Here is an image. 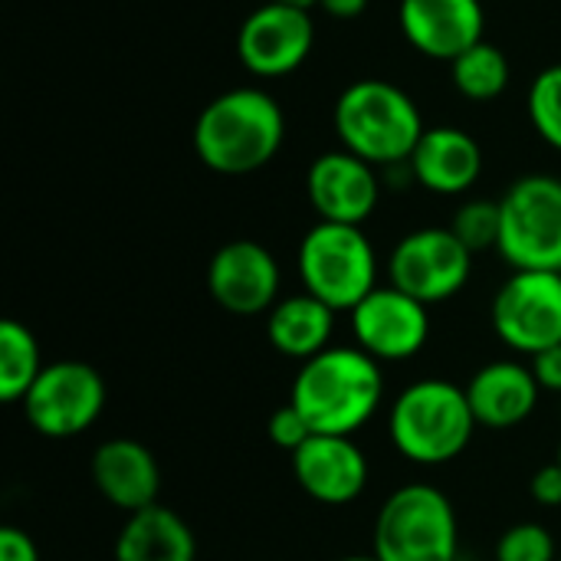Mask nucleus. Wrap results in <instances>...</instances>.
Wrapping results in <instances>:
<instances>
[{"instance_id": "423d86ee", "label": "nucleus", "mask_w": 561, "mask_h": 561, "mask_svg": "<svg viewBox=\"0 0 561 561\" xmlns=\"http://www.w3.org/2000/svg\"><path fill=\"white\" fill-rule=\"evenodd\" d=\"M299 279L302 289L332 306L352 312L368 293L378 289V253L362 227L319 220L299 243Z\"/></svg>"}, {"instance_id": "393cba45", "label": "nucleus", "mask_w": 561, "mask_h": 561, "mask_svg": "<svg viewBox=\"0 0 561 561\" xmlns=\"http://www.w3.org/2000/svg\"><path fill=\"white\" fill-rule=\"evenodd\" d=\"M500 201L490 197H473L467 204H460V210L454 214L450 230L457 233V240L477 256L483 250H496L500 247Z\"/></svg>"}, {"instance_id": "39448f33", "label": "nucleus", "mask_w": 561, "mask_h": 561, "mask_svg": "<svg viewBox=\"0 0 561 561\" xmlns=\"http://www.w3.org/2000/svg\"><path fill=\"white\" fill-rule=\"evenodd\" d=\"M371 552L381 561H457L460 523L450 496L431 483L394 490L378 510Z\"/></svg>"}, {"instance_id": "412c9836", "label": "nucleus", "mask_w": 561, "mask_h": 561, "mask_svg": "<svg viewBox=\"0 0 561 561\" xmlns=\"http://www.w3.org/2000/svg\"><path fill=\"white\" fill-rule=\"evenodd\" d=\"M115 561H197V539L174 510L154 503L125 516L115 539Z\"/></svg>"}, {"instance_id": "cd10ccee", "label": "nucleus", "mask_w": 561, "mask_h": 561, "mask_svg": "<svg viewBox=\"0 0 561 561\" xmlns=\"http://www.w3.org/2000/svg\"><path fill=\"white\" fill-rule=\"evenodd\" d=\"M529 490H533V500L539 503V506H546V510H556L561 506V467L559 460L556 463H546L536 477H533V483H529Z\"/></svg>"}, {"instance_id": "f8f14e48", "label": "nucleus", "mask_w": 561, "mask_h": 561, "mask_svg": "<svg viewBox=\"0 0 561 561\" xmlns=\"http://www.w3.org/2000/svg\"><path fill=\"white\" fill-rule=\"evenodd\" d=\"M431 306L401 293L398 286H378L348 316L352 335L375 362H411L431 339Z\"/></svg>"}, {"instance_id": "c85d7f7f", "label": "nucleus", "mask_w": 561, "mask_h": 561, "mask_svg": "<svg viewBox=\"0 0 561 561\" xmlns=\"http://www.w3.org/2000/svg\"><path fill=\"white\" fill-rule=\"evenodd\" d=\"M0 561H39V549L23 529L3 526L0 529Z\"/></svg>"}, {"instance_id": "ddd939ff", "label": "nucleus", "mask_w": 561, "mask_h": 561, "mask_svg": "<svg viewBox=\"0 0 561 561\" xmlns=\"http://www.w3.org/2000/svg\"><path fill=\"white\" fill-rule=\"evenodd\" d=\"M279 263L256 240H230L207 263L210 299L230 316H263L279 296Z\"/></svg>"}, {"instance_id": "2f4dec72", "label": "nucleus", "mask_w": 561, "mask_h": 561, "mask_svg": "<svg viewBox=\"0 0 561 561\" xmlns=\"http://www.w3.org/2000/svg\"><path fill=\"white\" fill-rule=\"evenodd\" d=\"M276 3H293V7H306V10H312L319 0H276Z\"/></svg>"}, {"instance_id": "7ed1b4c3", "label": "nucleus", "mask_w": 561, "mask_h": 561, "mask_svg": "<svg viewBox=\"0 0 561 561\" xmlns=\"http://www.w3.org/2000/svg\"><path fill=\"white\" fill-rule=\"evenodd\" d=\"M332 125L342 148L375 168L411 161L427 131L417 102L388 79H358L345 85L335 99Z\"/></svg>"}, {"instance_id": "72a5a7b5", "label": "nucleus", "mask_w": 561, "mask_h": 561, "mask_svg": "<svg viewBox=\"0 0 561 561\" xmlns=\"http://www.w3.org/2000/svg\"><path fill=\"white\" fill-rule=\"evenodd\" d=\"M556 460H559V467H561V444H559V457H556Z\"/></svg>"}, {"instance_id": "2eb2a0df", "label": "nucleus", "mask_w": 561, "mask_h": 561, "mask_svg": "<svg viewBox=\"0 0 561 561\" xmlns=\"http://www.w3.org/2000/svg\"><path fill=\"white\" fill-rule=\"evenodd\" d=\"M289 460L299 490L322 506L355 503L371 477L368 457L355 444V437L312 434Z\"/></svg>"}, {"instance_id": "dca6fc26", "label": "nucleus", "mask_w": 561, "mask_h": 561, "mask_svg": "<svg viewBox=\"0 0 561 561\" xmlns=\"http://www.w3.org/2000/svg\"><path fill=\"white\" fill-rule=\"evenodd\" d=\"M398 23L421 56L454 62L483 39L486 13L480 0H401Z\"/></svg>"}, {"instance_id": "f257e3e1", "label": "nucleus", "mask_w": 561, "mask_h": 561, "mask_svg": "<svg viewBox=\"0 0 561 561\" xmlns=\"http://www.w3.org/2000/svg\"><path fill=\"white\" fill-rule=\"evenodd\" d=\"M289 401L302 411L312 434L355 437L385 401L381 362L358 345H329L299 365Z\"/></svg>"}, {"instance_id": "4be33fe9", "label": "nucleus", "mask_w": 561, "mask_h": 561, "mask_svg": "<svg viewBox=\"0 0 561 561\" xmlns=\"http://www.w3.org/2000/svg\"><path fill=\"white\" fill-rule=\"evenodd\" d=\"M43 368L46 365L39 362L36 335L16 319H3L0 322V398L7 404L23 401Z\"/></svg>"}, {"instance_id": "aec40b11", "label": "nucleus", "mask_w": 561, "mask_h": 561, "mask_svg": "<svg viewBox=\"0 0 561 561\" xmlns=\"http://www.w3.org/2000/svg\"><path fill=\"white\" fill-rule=\"evenodd\" d=\"M335 332V309L316 299L312 293H293L283 296L270 312H266V339L270 345L293 362H309L319 352L332 345Z\"/></svg>"}, {"instance_id": "bb28decb", "label": "nucleus", "mask_w": 561, "mask_h": 561, "mask_svg": "<svg viewBox=\"0 0 561 561\" xmlns=\"http://www.w3.org/2000/svg\"><path fill=\"white\" fill-rule=\"evenodd\" d=\"M266 434H270V440H273L279 450H286V454L293 457V454L312 437V427H309V421L302 417V411L289 401V404H283V408H276V411L270 414Z\"/></svg>"}, {"instance_id": "7c9ffc66", "label": "nucleus", "mask_w": 561, "mask_h": 561, "mask_svg": "<svg viewBox=\"0 0 561 561\" xmlns=\"http://www.w3.org/2000/svg\"><path fill=\"white\" fill-rule=\"evenodd\" d=\"M319 7L329 13V16H339V20H355L368 10V0H319Z\"/></svg>"}, {"instance_id": "5701e85b", "label": "nucleus", "mask_w": 561, "mask_h": 561, "mask_svg": "<svg viewBox=\"0 0 561 561\" xmlns=\"http://www.w3.org/2000/svg\"><path fill=\"white\" fill-rule=\"evenodd\" d=\"M454 85L470 102H493L510 85V59L500 46L480 39L467 53H460L454 62Z\"/></svg>"}, {"instance_id": "6ab92c4d", "label": "nucleus", "mask_w": 561, "mask_h": 561, "mask_svg": "<svg viewBox=\"0 0 561 561\" xmlns=\"http://www.w3.org/2000/svg\"><path fill=\"white\" fill-rule=\"evenodd\" d=\"M408 164L431 194H467L483 174V148L457 125H434L421 135Z\"/></svg>"}, {"instance_id": "473e14b6", "label": "nucleus", "mask_w": 561, "mask_h": 561, "mask_svg": "<svg viewBox=\"0 0 561 561\" xmlns=\"http://www.w3.org/2000/svg\"><path fill=\"white\" fill-rule=\"evenodd\" d=\"M339 561H381V559L371 552V556H348V559H339Z\"/></svg>"}, {"instance_id": "f704fd0d", "label": "nucleus", "mask_w": 561, "mask_h": 561, "mask_svg": "<svg viewBox=\"0 0 561 561\" xmlns=\"http://www.w3.org/2000/svg\"><path fill=\"white\" fill-rule=\"evenodd\" d=\"M559 561H561V559H559Z\"/></svg>"}, {"instance_id": "20e7f679", "label": "nucleus", "mask_w": 561, "mask_h": 561, "mask_svg": "<svg viewBox=\"0 0 561 561\" xmlns=\"http://www.w3.org/2000/svg\"><path fill=\"white\" fill-rule=\"evenodd\" d=\"M467 391L447 378H421L408 385L388 417L394 450L417 467H444L457 460L477 431Z\"/></svg>"}, {"instance_id": "a878e982", "label": "nucleus", "mask_w": 561, "mask_h": 561, "mask_svg": "<svg viewBox=\"0 0 561 561\" xmlns=\"http://www.w3.org/2000/svg\"><path fill=\"white\" fill-rule=\"evenodd\" d=\"M496 561H559V549L542 523H516L500 536Z\"/></svg>"}, {"instance_id": "f3484780", "label": "nucleus", "mask_w": 561, "mask_h": 561, "mask_svg": "<svg viewBox=\"0 0 561 561\" xmlns=\"http://www.w3.org/2000/svg\"><path fill=\"white\" fill-rule=\"evenodd\" d=\"M89 473H92V486L99 490V496L112 503L115 510H122L125 516L158 503L161 467L154 454L131 437H112L99 444L92 454Z\"/></svg>"}, {"instance_id": "c756f323", "label": "nucleus", "mask_w": 561, "mask_h": 561, "mask_svg": "<svg viewBox=\"0 0 561 561\" xmlns=\"http://www.w3.org/2000/svg\"><path fill=\"white\" fill-rule=\"evenodd\" d=\"M533 375L542 391L561 394V345H552L539 355H533Z\"/></svg>"}, {"instance_id": "f03ea898", "label": "nucleus", "mask_w": 561, "mask_h": 561, "mask_svg": "<svg viewBox=\"0 0 561 561\" xmlns=\"http://www.w3.org/2000/svg\"><path fill=\"white\" fill-rule=\"evenodd\" d=\"M286 138L279 102L256 85H237L210 99L194 122V154L217 174H253L266 168Z\"/></svg>"}, {"instance_id": "1a4fd4ad", "label": "nucleus", "mask_w": 561, "mask_h": 561, "mask_svg": "<svg viewBox=\"0 0 561 561\" xmlns=\"http://www.w3.org/2000/svg\"><path fill=\"white\" fill-rule=\"evenodd\" d=\"M490 322L506 348L529 358L561 345V273L513 270L493 296Z\"/></svg>"}, {"instance_id": "9b49d317", "label": "nucleus", "mask_w": 561, "mask_h": 561, "mask_svg": "<svg viewBox=\"0 0 561 561\" xmlns=\"http://www.w3.org/2000/svg\"><path fill=\"white\" fill-rule=\"evenodd\" d=\"M316 46V23L306 7L263 0L237 33V56L247 72L279 79L296 72Z\"/></svg>"}, {"instance_id": "6e6552de", "label": "nucleus", "mask_w": 561, "mask_h": 561, "mask_svg": "<svg viewBox=\"0 0 561 561\" xmlns=\"http://www.w3.org/2000/svg\"><path fill=\"white\" fill-rule=\"evenodd\" d=\"M105 378L85 362H53L23 398L26 424L46 440L85 434L105 411Z\"/></svg>"}, {"instance_id": "9d476101", "label": "nucleus", "mask_w": 561, "mask_h": 561, "mask_svg": "<svg viewBox=\"0 0 561 561\" xmlns=\"http://www.w3.org/2000/svg\"><path fill=\"white\" fill-rule=\"evenodd\" d=\"M473 273V253L457 240L450 227H421L401 237L388 256L391 286L421 299L424 306H440L454 299Z\"/></svg>"}, {"instance_id": "4468645a", "label": "nucleus", "mask_w": 561, "mask_h": 561, "mask_svg": "<svg viewBox=\"0 0 561 561\" xmlns=\"http://www.w3.org/2000/svg\"><path fill=\"white\" fill-rule=\"evenodd\" d=\"M306 197H309L312 210L319 214V220L362 227L378 207L381 181L375 174V164L339 148V151L319 154L309 164Z\"/></svg>"}, {"instance_id": "0eeeda50", "label": "nucleus", "mask_w": 561, "mask_h": 561, "mask_svg": "<svg viewBox=\"0 0 561 561\" xmlns=\"http://www.w3.org/2000/svg\"><path fill=\"white\" fill-rule=\"evenodd\" d=\"M500 256L513 270L561 273V181L526 174L500 197Z\"/></svg>"}, {"instance_id": "b1692460", "label": "nucleus", "mask_w": 561, "mask_h": 561, "mask_svg": "<svg viewBox=\"0 0 561 561\" xmlns=\"http://www.w3.org/2000/svg\"><path fill=\"white\" fill-rule=\"evenodd\" d=\"M529 122L546 145L561 151V62L542 69L529 85Z\"/></svg>"}, {"instance_id": "a211bd4d", "label": "nucleus", "mask_w": 561, "mask_h": 561, "mask_svg": "<svg viewBox=\"0 0 561 561\" xmlns=\"http://www.w3.org/2000/svg\"><path fill=\"white\" fill-rule=\"evenodd\" d=\"M470 411L480 427L486 431H513L526 424L539 408V381L533 375V365L523 362H490L463 385Z\"/></svg>"}]
</instances>
